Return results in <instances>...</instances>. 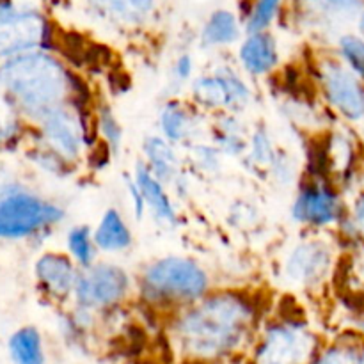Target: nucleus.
I'll return each mask as SVG.
<instances>
[{
    "instance_id": "0eeeda50",
    "label": "nucleus",
    "mask_w": 364,
    "mask_h": 364,
    "mask_svg": "<svg viewBox=\"0 0 364 364\" xmlns=\"http://www.w3.org/2000/svg\"><path fill=\"white\" fill-rule=\"evenodd\" d=\"M192 102L208 112H242L251 103L252 91L245 78L233 66H215L210 73L191 82Z\"/></svg>"
},
{
    "instance_id": "2f4dec72",
    "label": "nucleus",
    "mask_w": 364,
    "mask_h": 364,
    "mask_svg": "<svg viewBox=\"0 0 364 364\" xmlns=\"http://www.w3.org/2000/svg\"><path fill=\"white\" fill-rule=\"evenodd\" d=\"M123 183H124V191H127V194L130 196V205H132V212H134V217L137 220H142L146 213H148V208H146L144 198H142V192L141 188H139L137 181H135L134 174H123Z\"/></svg>"
},
{
    "instance_id": "4c0bfd02",
    "label": "nucleus",
    "mask_w": 364,
    "mask_h": 364,
    "mask_svg": "<svg viewBox=\"0 0 364 364\" xmlns=\"http://www.w3.org/2000/svg\"><path fill=\"white\" fill-rule=\"evenodd\" d=\"M43 2H46V4H60V2H64V0H43Z\"/></svg>"
},
{
    "instance_id": "ddd939ff",
    "label": "nucleus",
    "mask_w": 364,
    "mask_h": 364,
    "mask_svg": "<svg viewBox=\"0 0 364 364\" xmlns=\"http://www.w3.org/2000/svg\"><path fill=\"white\" fill-rule=\"evenodd\" d=\"M96 20L119 31H139L155 18L159 0H80Z\"/></svg>"
},
{
    "instance_id": "b1692460",
    "label": "nucleus",
    "mask_w": 364,
    "mask_h": 364,
    "mask_svg": "<svg viewBox=\"0 0 364 364\" xmlns=\"http://www.w3.org/2000/svg\"><path fill=\"white\" fill-rule=\"evenodd\" d=\"M66 249L75 263L80 269L96 263L98 258V247L92 238V230L89 226H73L66 235Z\"/></svg>"
},
{
    "instance_id": "f8f14e48",
    "label": "nucleus",
    "mask_w": 364,
    "mask_h": 364,
    "mask_svg": "<svg viewBox=\"0 0 364 364\" xmlns=\"http://www.w3.org/2000/svg\"><path fill=\"white\" fill-rule=\"evenodd\" d=\"M315 336L301 322L287 320L267 329L258 350V364H302L313 355Z\"/></svg>"
},
{
    "instance_id": "473e14b6",
    "label": "nucleus",
    "mask_w": 364,
    "mask_h": 364,
    "mask_svg": "<svg viewBox=\"0 0 364 364\" xmlns=\"http://www.w3.org/2000/svg\"><path fill=\"white\" fill-rule=\"evenodd\" d=\"M194 80V59L191 53H181L173 64V84L181 87Z\"/></svg>"
},
{
    "instance_id": "cd10ccee",
    "label": "nucleus",
    "mask_w": 364,
    "mask_h": 364,
    "mask_svg": "<svg viewBox=\"0 0 364 364\" xmlns=\"http://www.w3.org/2000/svg\"><path fill=\"white\" fill-rule=\"evenodd\" d=\"M96 128H98L102 141L105 142L109 151H119L121 144H123V127L110 107L103 105L96 110Z\"/></svg>"
},
{
    "instance_id": "4be33fe9",
    "label": "nucleus",
    "mask_w": 364,
    "mask_h": 364,
    "mask_svg": "<svg viewBox=\"0 0 364 364\" xmlns=\"http://www.w3.org/2000/svg\"><path fill=\"white\" fill-rule=\"evenodd\" d=\"M213 139L215 146L223 155L240 156L247 149V135H245L244 123L235 112H220L217 123L213 127Z\"/></svg>"
},
{
    "instance_id": "aec40b11",
    "label": "nucleus",
    "mask_w": 364,
    "mask_h": 364,
    "mask_svg": "<svg viewBox=\"0 0 364 364\" xmlns=\"http://www.w3.org/2000/svg\"><path fill=\"white\" fill-rule=\"evenodd\" d=\"M92 238H95L98 251L107 252V255L123 252L134 244L130 226L117 208H107L103 212L98 224L92 230Z\"/></svg>"
},
{
    "instance_id": "a211bd4d",
    "label": "nucleus",
    "mask_w": 364,
    "mask_h": 364,
    "mask_svg": "<svg viewBox=\"0 0 364 364\" xmlns=\"http://www.w3.org/2000/svg\"><path fill=\"white\" fill-rule=\"evenodd\" d=\"M144 164L153 174L167 187L180 188L183 181V169L181 159L176 151V144L167 141L162 135H148L142 142Z\"/></svg>"
},
{
    "instance_id": "f704fd0d",
    "label": "nucleus",
    "mask_w": 364,
    "mask_h": 364,
    "mask_svg": "<svg viewBox=\"0 0 364 364\" xmlns=\"http://www.w3.org/2000/svg\"><path fill=\"white\" fill-rule=\"evenodd\" d=\"M354 27H355V32H358V34L364 36V9L358 14V18H355Z\"/></svg>"
},
{
    "instance_id": "423d86ee",
    "label": "nucleus",
    "mask_w": 364,
    "mask_h": 364,
    "mask_svg": "<svg viewBox=\"0 0 364 364\" xmlns=\"http://www.w3.org/2000/svg\"><path fill=\"white\" fill-rule=\"evenodd\" d=\"M316 80L331 110L350 124L364 123V82L340 57H322L316 63Z\"/></svg>"
},
{
    "instance_id": "9d476101",
    "label": "nucleus",
    "mask_w": 364,
    "mask_h": 364,
    "mask_svg": "<svg viewBox=\"0 0 364 364\" xmlns=\"http://www.w3.org/2000/svg\"><path fill=\"white\" fill-rule=\"evenodd\" d=\"M334 252L333 244L322 237L297 242L283 262L284 281L295 288H320L333 272Z\"/></svg>"
},
{
    "instance_id": "f3484780",
    "label": "nucleus",
    "mask_w": 364,
    "mask_h": 364,
    "mask_svg": "<svg viewBox=\"0 0 364 364\" xmlns=\"http://www.w3.org/2000/svg\"><path fill=\"white\" fill-rule=\"evenodd\" d=\"M132 174H134L135 181H137L139 188H141L148 213H151L153 219L159 220L162 226H176L178 212L176 208H174V203L173 199H171L169 192H167V185L164 183V181H160L159 178L149 171V167L146 166L144 160H139V162L135 164V169Z\"/></svg>"
},
{
    "instance_id": "39448f33",
    "label": "nucleus",
    "mask_w": 364,
    "mask_h": 364,
    "mask_svg": "<svg viewBox=\"0 0 364 364\" xmlns=\"http://www.w3.org/2000/svg\"><path fill=\"white\" fill-rule=\"evenodd\" d=\"M52 39V23L36 7L0 0V60L45 48Z\"/></svg>"
},
{
    "instance_id": "412c9836",
    "label": "nucleus",
    "mask_w": 364,
    "mask_h": 364,
    "mask_svg": "<svg viewBox=\"0 0 364 364\" xmlns=\"http://www.w3.org/2000/svg\"><path fill=\"white\" fill-rule=\"evenodd\" d=\"M160 135L173 144H183L194 137L198 130V114L180 100H167L159 114Z\"/></svg>"
},
{
    "instance_id": "2eb2a0df",
    "label": "nucleus",
    "mask_w": 364,
    "mask_h": 364,
    "mask_svg": "<svg viewBox=\"0 0 364 364\" xmlns=\"http://www.w3.org/2000/svg\"><path fill=\"white\" fill-rule=\"evenodd\" d=\"M238 63L251 77L272 73L279 64V48L272 32H245L238 46Z\"/></svg>"
},
{
    "instance_id": "1a4fd4ad",
    "label": "nucleus",
    "mask_w": 364,
    "mask_h": 364,
    "mask_svg": "<svg viewBox=\"0 0 364 364\" xmlns=\"http://www.w3.org/2000/svg\"><path fill=\"white\" fill-rule=\"evenodd\" d=\"M132 279L123 267L116 263L96 262L80 269L73 299L78 308L105 311L116 308L130 294Z\"/></svg>"
},
{
    "instance_id": "a878e982",
    "label": "nucleus",
    "mask_w": 364,
    "mask_h": 364,
    "mask_svg": "<svg viewBox=\"0 0 364 364\" xmlns=\"http://www.w3.org/2000/svg\"><path fill=\"white\" fill-rule=\"evenodd\" d=\"M244 155L251 167L270 171V167H272L274 160L277 156V149L274 148L272 137L267 132V128L258 127L252 132L247 141V149H245Z\"/></svg>"
},
{
    "instance_id": "dca6fc26",
    "label": "nucleus",
    "mask_w": 364,
    "mask_h": 364,
    "mask_svg": "<svg viewBox=\"0 0 364 364\" xmlns=\"http://www.w3.org/2000/svg\"><path fill=\"white\" fill-rule=\"evenodd\" d=\"M297 13L311 25L338 28L354 25L364 0H295Z\"/></svg>"
},
{
    "instance_id": "6ab92c4d",
    "label": "nucleus",
    "mask_w": 364,
    "mask_h": 364,
    "mask_svg": "<svg viewBox=\"0 0 364 364\" xmlns=\"http://www.w3.org/2000/svg\"><path fill=\"white\" fill-rule=\"evenodd\" d=\"M244 34V20L235 11L219 7L206 16L199 32V41L205 48H224L240 43Z\"/></svg>"
},
{
    "instance_id": "f03ea898",
    "label": "nucleus",
    "mask_w": 364,
    "mask_h": 364,
    "mask_svg": "<svg viewBox=\"0 0 364 364\" xmlns=\"http://www.w3.org/2000/svg\"><path fill=\"white\" fill-rule=\"evenodd\" d=\"M0 89L18 112L39 121L57 107L75 102L77 82L59 57L39 48L0 64Z\"/></svg>"
},
{
    "instance_id": "7ed1b4c3",
    "label": "nucleus",
    "mask_w": 364,
    "mask_h": 364,
    "mask_svg": "<svg viewBox=\"0 0 364 364\" xmlns=\"http://www.w3.org/2000/svg\"><path fill=\"white\" fill-rule=\"evenodd\" d=\"M139 290L156 306H191L210 290V276L198 262L185 256H164L141 274Z\"/></svg>"
},
{
    "instance_id": "72a5a7b5",
    "label": "nucleus",
    "mask_w": 364,
    "mask_h": 364,
    "mask_svg": "<svg viewBox=\"0 0 364 364\" xmlns=\"http://www.w3.org/2000/svg\"><path fill=\"white\" fill-rule=\"evenodd\" d=\"M270 173L274 174V178L277 180V183L281 185H290L295 180V164L284 153L277 151L276 160H274L272 167H270Z\"/></svg>"
},
{
    "instance_id": "20e7f679",
    "label": "nucleus",
    "mask_w": 364,
    "mask_h": 364,
    "mask_svg": "<svg viewBox=\"0 0 364 364\" xmlns=\"http://www.w3.org/2000/svg\"><path fill=\"white\" fill-rule=\"evenodd\" d=\"M64 217V210L55 203L25 188L11 185L0 194V238H27Z\"/></svg>"
},
{
    "instance_id": "5701e85b",
    "label": "nucleus",
    "mask_w": 364,
    "mask_h": 364,
    "mask_svg": "<svg viewBox=\"0 0 364 364\" xmlns=\"http://www.w3.org/2000/svg\"><path fill=\"white\" fill-rule=\"evenodd\" d=\"M11 358L16 364H43L41 336L34 327H23L13 334L9 341Z\"/></svg>"
},
{
    "instance_id": "e433bc0d",
    "label": "nucleus",
    "mask_w": 364,
    "mask_h": 364,
    "mask_svg": "<svg viewBox=\"0 0 364 364\" xmlns=\"http://www.w3.org/2000/svg\"><path fill=\"white\" fill-rule=\"evenodd\" d=\"M359 364H364V345L361 347V354H359Z\"/></svg>"
},
{
    "instance_id": "4468645a",
    "label": "nucleus",
    "mask_w": 364,
    "mask_h": 364,
    "mask_svg": "<svg viewBox=\"0 0 364 364\" xmlns=\"http://www.w3.org/2000/svg\"><path fill=\"white\" fill-rule=\"evenodd\" d=\"M36 279L41 290L53 301H66L73 297L80 267L63 252H45L34 265Z\"/></svg>"
},
{
    "instance_id": "6e6552de",
    "label": "nucleus",
    "mask_w": 364,
    "mask_h": 364,
    "mask_svg": "<svg viewBox=\"0 0 364 364\" xmlns=\"http://www.w3.org/2000/svg\"><path fill=\"white\" fill-rule=\"evenodd\" d=\"M38 123L43 148L59 156L70 167L80 162L87 149V124L77 102L57 107Z\"/></svg>"
},
{
    "instance_id": "c9c22d12",
    "label": "nucleus",
    "mask_w": 364,
    "mask_h": 364,
    "mask_svg": "<svg viewBox=\"0 0 364 364\" xmlns=\"http://www.w3.org/2000/svg\"><path fill=\"white\" fill-rule=\"evenodd\" d=\"M7 139H9V128H7L6 124L0 121V144H2V142H6Z\"/></svg>"
},
{
    "instance_id": "c756f323",
    "label": "nucleus",
    "mask_w": 364,
    "mask_h": 364,
    "mask_svg": "<svg viewBox=\"0 0 364 364\" xmlns=\"http://www.w3.org/2000/svg\"><path fill=\"white\" fill-rule=\"evenodd\" d=\"M363 345L338 343L327 348L316 364H359V354Z\"/></svg>"
},
{
    "instance_id": "f257e3e1",
    "label": "nucleus",
    "mask_w": 364,
    "mask_h": 364,
    "mask_svg": "<svg viewBox=\"0 0 364 364\" xmlns=\"http://www.w3.org/2000/svg\"><path fill=\"white\" fill-rule=\"evenodd\" d=\"M256 309L245 295L235 291L206 294L174 322L181 350L201 359H215L237 350L255 326Z\"/></svg>"
},
{
    "instance_id": "9b49d317",
    "label": "nucleus",
    "mask_w": 364,
    "mask_h": 364,
    "mask_svg": "<svg viewBox=\"0 0 364 364\" xmlns=\"http://www.w3.org/2000/svg\"><path fill=\"white\" fill-rule=\"evenodd\" d=\"M290 213L291 219L301 226L327 230L331 226H340L347 210L338 188L331 181L315 178L299 187Z\"/></svg>"
},
{
    "instance_id": "c85d7f7f",
    "label": "nucleus",
    "mask_w": 364,
    "mask_h": 364,
    "mask_svg": "<svg viewBox=\"0 0 364 364\" xmlns=\"http://www.w3.org/2000/svg\"><path fill=\"white\" fill-rule=\"evenodd\" d=\"M188 153H191L192 164H194L199 171H203V173L212 174L220 169L223 153L219 151L217 146L198 144V142H194V144L191 146V149H188Z\"/></svg>"
},
{
    "instance_id": "7c9ffc66",
    "label": "nucleus",
    "mask_w": 364,
    "mask_h": 364,
    "mask_svg": "<svg viewBox=\"0 0 364 364\" xmlns=\"http://www.w3.org/2000/svg\"><path fill=\"white\" fill-rule=\"evenodd\" d=\"M341 223L348 224L355 240H359L364 245V191L355 196L350 210H348L347 215H345V219Z\"/></svg>"
},
{
    "instance_id": "bb28decb",
    "label": "nucleus",
    "mask_w": 364,
    "mask_h": 364,
    "mask_svg": "<svg viewBox=\"0 0 364 364\" xmlns=\"http://www.w3.org/2000/svg\"><path fill=\"white\" fill-rule=\"evenodd\" d=\"M336 55L364 82V36L345 31L336 38Z\"/></svg>"
},
{
    "instance_id": "393cba45",
    "label": "nucleus",
    "mask_w": 364,
    "mask_h": 364,
    "mask_svg": "<svg viewBox=\"0 0 364 364\" xmlns=\"http://www.w3.org/2000/svg\"><path fill=\"white\" fill-rule=\"evenodd\" d=\"M287 0H251V6L245 11V32L270 31L274 21L281 16Z\"/></svg>"
}]
</instances>
